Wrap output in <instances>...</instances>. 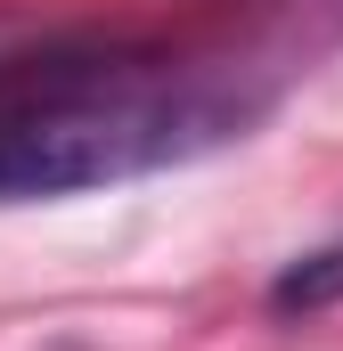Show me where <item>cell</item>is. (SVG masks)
Returning a JSON list of instances; mask_svg holds the SVG:
<instances>
[{
    "label": "cell",
    "instance_id": "obj_1",
    "mask_svg": "<svg viewBox=\"0 0 343 351\" xmlns=\"http://www.w3.org/2000/svg\"><path fill=\"white\" fill-rule=\"evenodd\" d=\"M335 302H343V237L294 254V262L270 278V311H278V319H319V311H335Z\"/></svg>",
    "mask_w": 343,
    "mask_h": 351
}]
</instances>
